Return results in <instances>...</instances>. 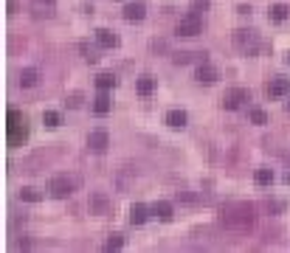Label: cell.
I'll list each match as a JSON object with an SVG mask.
<instances>
[{
	"instance_id": "obj_3",
	"label": "cell",
	"mask_w": 290,
	"mask_h": 253,
	"mask_svg": "<svg viewBox=\"0 0 290 253\" xmlns=\"http://www.w3.org/2000/svg\"><path fill=\"white\" fill-rule=\"evenodd\" d=\"M28 138V121L17 110H9V146H23Z\"/></svg>"
},
{
	"instance_id": "obj_11",
	"label": "cell",
	"mask_w": 290,
	"mask_h": 253,
	"mask_svg": "<svg viewBox=\"0 0 290 253\" xmlns=\"http://www.w3.org/2000/svg\"><path fill=\"white\" fill-rule=\"evenodd\" d=\"M96 42L102 45V48H119V34L110 28H99L96 31Z\"/></svg>"
},
{
	"instance_id": "obj_1",
	"label": "cell",
	"mask_w": 290,
	"mask_h": 253,
	"mask_svg": "<svg viewBox=\"0 0 290 253\" xmlns=\"http://www.w3.org/2000/svg\"><path fill=\"white\" fill-rule=\"evenodd\" d=\"M220 223L231 231H248L254 225V205L251 203H228L220 208Z\"/></svg>"
},
{
	"instance_id": "obj_15",
	"label": "cell",
	"mask_w": 290,
	"mask_h": 253,
	"mask_svg": "<svg viewBox=\"0 0 290 253\" xmlns=\"http://www.w3.org/2000/svg\"><path fill=\"white\" fill-rule=\"evenodd\" d=\"M40 82V71L37 68H23L20 71V87H34Z\"/></svg>"
},
{
	"instance_id": "obj_16",
	"label": "cell",
	"mask_w": 290,
	"mask_h": 253,
	"mask_svg": "<svg viewBox=\"0 0 290 253\" xmlns=\"http://www.w3.org/2000/svg\"><path fill=\"white\" fill-rule=\"evenodd\" d=\"M115 84H119V79H115V73H110V71H102L96 76V87H99V90H113Z\"/></svg>"
},
{
	"instance_id": "obj_5",
	"label": "cell",
	"mask_w": 290,
	"mask_h": 253,
	"mask_svg": "<svg viewBox=\"0 0 290 253\" xmlns=\"http://www.w3.org/2000/svg\"><path fill=\"white\" fill-rule=\"evenodd\" d=\"M200 31H203V20H200V14L194 12V9L186 14V17L178 20V25H175V34L178 37H197Z\"/></svg>"
},
{
	"instance_id": "obj_19",
	"label": "cell",
	"mask_w": 290,
	"mask_h": 253,
	"mask_svg": "<svg viewBox=\"0 0 290 253\" xmlns=\"http://www.w3.org/2000/svg\"><path fill=\"white\" fill-rule=\"evenodd\" d=\"M135 90H138L141 96H150V93L155 90V79H152L150 73H144V76H138V82H135Z\"/></svg>"
},
{
	"instance_id": "obj_28",
	"label": "cell",
	"mask_w": 290,
	"mask_h": 253,
	"mask_svg": "<svg viewBox=\"0 0 290 253\" xmlns=\"http://www.w3.org/2000/svg\"><path fill=\"white\" fill-rule=\"evenodd\" d=\"M82 54H85V59L91 62V65H93V62H99V51H96V48H91L88 42H82Z\"/></svg>"
},
{
	"instance_id": "obj_29",
	"label": "cell",
	"mask_w": 290,
	"mask_h": 253,
	"mask_svg": "<svg viewBox=\"0 0 290 253\" xmlns=\"http://www.w3.org/2000/svg\"><path fill=\"white\" fill-rule=\"evenodd\" d=\"M65 104L68 107H79V104H82V93H71V96L65 99Z\"/></svg>"
},
{
	"instance_id": "obj_27",
	"label": "cell",
	"mask_w": 290,
	"mask_h": 253,
	"mask_svg": "<svg viewBox=\"0 0 290 253\" xmlns=\"http://www.w3.org/2000/svg\"><path fill=\"white\" fill-rule=\"evenodd\" d=\"M121 245H124V236H121V234H110L107 242H104V247H107V250H119Z\"/></svg>"
},
{
	"instance_id": "obj_34",
	"label": "cell",
	"mask_w": 290,
	"mask_h": 253,
	"mask_svg": "<svg viewBox=\"0 0 290 253\" xmlns=\"http://www.w3.org/2000/svg\"><path fill=\"white\" fill-rule=\"evenodd\" d=\"M284 107H287V110H290V99H287V104H284Z\"/></svg>"
},
{
	"instance_id": "obj_8",
	"label": "cell",
	"mask_w": 290,
	"mask_h": 253,
	"mask_svg": "<svg viewBox=\"0 0 290 253\" xmlns=\"http://www.w3.org/2000/svg\"><path fill=\"white\" fill-rule=\"evenodd\" d=\"M88 208H91V214L104 217V214H110V197L104 192H93L91 200H88Z\"/></svg>"
},
{
	"instance_id": "obj_2",
	"label": "cell",
	"mask_w": 290,
	"mask_h": 253,
	"mask_svg": "<svg viewBox=\"0 0 290 253\" xmlns=\"http://www.w3.org/2000/svg\"><path fill=\"white\" fill-rule=\"evenodd\" d=\"M231 40H234L237 51H242L245 56H256L262 48V42H259V34L251 28H237L234 34H231Z\"/></svg>"
},
{
	"instance_id": "obj_25",
	"label": "cell",
	"mask_w": 290,
	"mask_h": 253,
	"mask_svg": "<svg viewBox=\"0 0 290 253\" xmlns=\"http://www.w3.org/2000/svg\"><path fill=\"white\" fill-rule=\"evenodd\" d=\"M43 124L45 126H60L62 124V115L54 113V110H45V113H43Z\"/></svg>"
},
{
	"instance_id": "obj_6",
	"label": "cell",
	"mask_w": 290,
	"mask_h": 253,
	"mask_svg": "<svg viewBox=\"0 0 290 253\" xmlns=\"http://www.w3.org/2000/svg\"><path fill=\"white\" fill-rule=\"evenodd\" d=\"M245 102H251V93L245 90V87H231V90L223 93V110H240Z\"/></svg>"
},
{
	"instance_id": "obj_30",
	"label": "cell",
	"mask_w": 290,
	"mask_h": 253,
	"mask_svg": "<svg viewBox=\"0 0 290 253\" xmlns=\"http://www.w3.org/2000/svg\"><path fill=\"white\" fill-rule=\"evenodd\" d=\"M209 6H212V0H192V9H194V12H206Z\"/></svg>"
},
{
	"instance_id": "obj_14",
	"label": "cell",
	"mask_w": 290,
	"mask_h": 253,
	"mask_svg": "<svg viewBox=\"0 0 290 253\" xmlns=\"http://www.w3.org/2000/svg\"><path fill=\"white\" fill-rule=\"evenodd\" d=\"M144 3H127L124 6V20H130V23H138V20H144Z\"/></svg>"
},
{
	"instance_id": "obj_22",
	"label": "cell",
	"mask_w": 290,
	"mask_h": 253,
	"mask_svg": "<svg viewBox=\"0 0 290 253\" xmlns=\"http://www.w3.org/2000/svg\"><path fill=\"white\" fill-rule=\"evenodd\" d=\"M152 214H155L158 219H163V223H169V219H172V205H169V203H163V200H161V203H155V205H152Z\"/></svg>"
},
{
	"instance_id": "obj_12",
	"label": "cell",
	"mask_w": 290,
	"mask_h": 253,
	"mask_svg": "<svg viewBox=\"0 0 290 253\" xmlns=\"http://www.w3.org/2000/svg\"><path fill=\"white\" fill-rule=\"evenodd\" d=\"M217 79H220L217 68H212L209 62H200V68H197V82H203V84H212V82H217Z\"/></svg>"
},
{
	"instance_id": "obj_24",
	"label": "cell",
	"mask_w": 290,
	"mask_h": 253,
	"mask_svg": "<svg viewBox=\"0 0 290 253\" xmlns=\"http://www.w3.org/2000/svg\"><path fill=\"white\" fill-rule=\"evenodd\" d=\"M254 180L259 183V186H271V183H273V172H271V169H256Z\"/></svg>"
},
{
	"instance_id": "obj_21",
	"label": "cell",
	"mask_w": 290,
	"mask_h": 253,
	"mask_svg": "<svg viewBox=\"0 0 290 253\" xmlns=\"http://www.w3.org/2000/svg\"><path fill=\"white\" fill-rule=\"evenodd\" d=\"M192 59H203L206 62V54H203V51H200V54H192V51H178V54L172 56V62H175V65H189Z\"/></svg>"
},
{
	"instance_id": "obj_10",
	"label": "cell",
	"mask_w": 290,
	"mask_h": 253,
	"mask_svg": "<svg viewBox=\"0 0 290 253\" xmlns=\"http://www.w3.org/2000/svg\"><path fill=\"white\" fill-rule=\"evenodd\" d=\"M110 146V135L104 133V130H93L91 135H88V149L93 152H104Z\"/></svg>"
},
{
	"instance_id": "obj_33",
	"label": "cell",
	"mask_w": 290,
	"mask_h": 253,
	"mask_svg": "<svg viewBox=\"0 0 290 253\" xmlns=\"http://www.w3.org/2000/svg\"><path fill=\"white\" fill-rule=\"evenodd\" d=\"M284 59H287V65H290V51H287V56H284Z\"/></svg>"
},
{
	"instance_id": "obj_7",
	"label": "cell",
	"mask_w": 290,
	"mask_h": 253,
	"mask_svg": "<svg viewBox=\"0 0 290 253\" xmlns=\"http://www.w3.org/2000/svg\"><path fill=\"white\" fill-rule=\"evenodd\" d=\"M28 12L34 20H48V17H54V12H56V0H31Z\"/></svg>"
},
{
	"instance_id": "obj_20",
	"label": "cell",
	"mask_w": 290,
	"mask_h": 253,
	"mask_svg": "<svg viewBox=\"0 0 290 253\" xmlns=\"http://www.w3.org/2000/svg\"><path fill=\"white\" fill-rule=\"evenodd\" d=\"M287 14H290V9L284 6V3H273V6L268 9V17H271L273 23H282V20H287Z\"/></svg>"
},
{
	"instance_id": "obj_4",
	"label": "cell",
	"mask_w": 290,
	"mask_h": 253,
	"mask_svg": "<svg viewBox=\"0 0 290 253\" xmlns=\"http://www.w3.org/2000/svg\"><path fill=\"white\" fill-rule=\"evenodd\" d=\"M76 186H79V180L76 177H68V175H56V177L48 180V192H51V197H56V200L71 197Z\"/></svg>"
},
{
	"instance_id": "obj_31",
	"label": "cell",
	"mask_w": 290,
	"mask_h": 253,
	"mask_svg": "<svg viewBox=\"0 0 290 253\" xmlns=\"http://www.w3.org/2000/svg\"><path fill=\"white\" fill-rule=\"evenodd\" d=\"M265 205H268V211H276V214H279V211H282V208H284V205H282V203H279V200H268V203H265Z\"/></svg>"
},
{
	"instance_id": "obj_9",
	"label": "cell",
	"mask_w": 290,
	"mask_h": 253,
	"mask_svg": "<svg viewBox=\"0 0 290 253\" xmlns=\"http://www.w3.org/2000/svg\"><path fill=\"white\" fill-rule=\"evenodd\" d=\"M265 93H268L271 99H282V96H287V93H290V79H284V76H273L271 82H268Z\"/></svg>"
},
{
	"instance_id": "obj_17",
	"label": "cell",
	"mask_w": 290,
	"mask_h": 253,
	"mask_svg": "<svg viewBox=\"0 0 290 253\" xmlns=\"http://www.w3.org/2000/svg\"><path fill=\"white\" fill-rule=\"evenodd\" d=\"M186 121H189L186 110H169V113H166V124H169V126H175V130L186 126Z\"/></svg>"
},
{
	"instance_id": "obj_32",
	"label": "cell",
	"mask_w": 290,
	"mask_h": 253,
	"mask_svg": "<svg viewBox=\"0 0 290 253\" xmlns=\"http://www.w3.org/2000/svg\"><path fill=\"white\" fill-rule=\"evenodd\" d=\"M284 183H290V172H287V175H284Z\"/></svg>"
},
{
	"instance_id": "obj_13",
	"label": "cell",
	"mask_w": 290,
	"mask_h": 253,
	"mask_svg": "<svg viewBox=\"0 0 290 253\" xmlns=\"http://www.w3.org/2000/svg\"><path fill=\"white\" fill-rule=\"evenodd\" d=\"M147 217H150V208H147L144 203L130 205V223H133V225H144V223H147Z\"/></svg>"
},
{
	"instance_id": "obj_23",
	"label": "cell",
	"mask_w": 290,
	"mask_h": 253,
	"mask_svg": "<svg viewBox=\"0 0 290 253\" xmlns=\"http://www.w3.org/2000/svg\"><path fill=\"white\" fill-rule=\"evenodd\" d=\"M20 200H25V203H40V200H43V192L25 186V188H20Z\"/></svg>"
},
{
	"instance_id": "obj_26",
	"label": "cell",
	"mask_w": 290,
	"mask_h": 253,
	"mask_svg": "<svg viewBox=\"0 0 290 253\" xmlns=\"http://www.w3.org/2000/svg\"><path fill=\"white\" fill-rule=\"evenodd\" d=\"M248 118L254 121V124H268V113H265V110H259V107L248 110Z\"/></svg>"
},
{
	"instance_id": "obj_18",
	"label": "cell",
	"mask_w": 290,
	"mask_h": 253,
	"mask_svg": "<svg viewBox=\"0 0 290 253\" xmlns=\"http://www.w3.org/2000/svg\"><path fill=\"white\" fill-rule=\"evenodd\" d=\"M110 107H113V102H110L107 90H102L96 99H93V110H96L99 115H107V113H110Z\"/></svg>"
}]
</instances>
